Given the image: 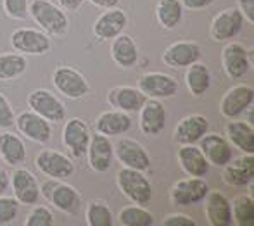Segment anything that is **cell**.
<instances>
[{"instance_id":"cell-1","label":"cell","mask_w":254,"mask_h":226,"mask_svg":"<svg viewBox=\"0 0 254 226\" xmlns=\"http://www.w3.org/2000/svg\"><path fill=\"white\" fill-rule=\"evenodd\" d=\"M28 12L47 35L63 37V35L67 33L69 21H67L66 12L61 7H57L56 3L49 2V0H33L30 3Z\"/></svg>"},{"instance_id":"cell-2","label":"cell","mask_w":254,"mask_h":226,"mask_svg":"<svg viewBox=\"0 0 254 226\" xmlns=\"http://www.w3.org/2000/svg\"><path fill=\"white\" fill-rule=\"evenodd\" d=\"M118 188L123 192L128 200L137 206H145L152 199V185L144 174V171L131 170V168H121L116 176Z\"/></svg>"},{"instance_id":"cell-3","label":"cell","mask_w":254,"mask_h":226,"mask_svg":"<svg viewBox=\"0 0 254 226\" xmlns=\"http://www.w3.org/2000/svg\"><path fill=\"white\" fill-rule=\"evenodd\" d=\"M40 193H44L45 199L56 209H59L61 213L69 214V216H74V214L80 213L81 195L74 186L67 185V183L51 178V181L44 183V186L40 188Z\"/></svg>"},{"instance_id":"cell-4","label":"cell","mask_w":254,"mask_h":226,"mask_svg":"<svg viewBox=\"0 0 254 226\" xmlns=\"http://www.w3.org/2000/svg\"><path fill=\"white\" fill-rule=\"evenodd\" d=\"M52 83L57 92L73 100L83 99L90 92V85L83 74L69 66H57L52 73Z\"/></svg>"},{"instance_id":"cell-5","label":"cell","mask_w":254,"mask_h":226,"mask_svg":"<svg viewBox=\"0 0 254 226\" xmlns=\"http://www.w3.org/2000/svg\"><path fill=\"white\" fill-rule=\"evenodd\" d=\"M28 107L49 123H63L66 117V106L52 92L45 88H37L28 95Z\"/></svg>"},{"instance_id":"cell-6","label":"cell","mask_w":254,"mask_h":226,"mask_svg":"<svg viewBox=\"0 0 254 226\" xmlns=\"http://www.w3.org/2000/svg\"><path fill=\"white\" fill-rule=\"evenodd\" d=\"M10 45L23 56H44L52 49V42L45 31L19 28L10 35Z\"/></svg>"},{"instance_id":"cell-7","label":"cell","mask_w":254,"mask_h":226,"mask_svg":"<svg viewBox=\"0 0 254 226\" xmlns=\"http://www.w3.org/2000/svg\"><path fill=\"white\" fill-rule=\"evenodd\" d=\"M90 128L80 117H71L63 128V145L69 150L74 159L87 156L88 143H90Z\"/></svg>"},{"instance_id":"cell-8","label":"cell","mask_w":254,"mask_h":226,"mask_svg":"<svg viewBox=\"0 0 254 226\" xmlns=\"http://www.w3.org/2000/svg\"><path fill=\"white\" fill-rule=\"evenodd\" d=\"M244 16L237 7L223 9L211 23V37L214 42H230L244 28Z\"/></svg>"},{"instance_id":"cell-9","label":"cell","mask_w":254,"mask_h":226,"mask_svg":"<svg viewBox=\"0 0 254 226\" xmlns=\"http://www.w3.org/2000/svg\"><path fill=\"white\" fill-rule=\"evenodd\" d=\"M254 88L249 85H235L225 92L220 102V113L228 119H235L253 107Z\"/></svg>"},{"instance_id":"cell-10","label":"cell","mask_w":254,"mask_h":226,"mask_svg":"<svg viewBox=\"0 0 254 226\" xmlns=\"http://www.w3.org/2000/svg\"><path fill=\"white\" fill-rule=\"evenodd\" d=\"M35 164L45 176L54 178V180H66L74 173L73 161L67 156L52 149L42 150L37 156V159H35Z\"/></svg>"},{"instance_id":"cell-11","label":"cell","mask_w":254,"mask_h":226,"mask_svg":"<svg viewBox=\"0 0 254 226\" xmlns=\"http://www.w3.org/2000/svg\"><path fill=\"white\" fill-rule=\"evenodd\" d=\"M221 66L230 80H242L251 69L249 52L241 44H227L221 50Z\"/></svg>"},{"instance_id":"cell-12","label":"cell","mask_w":254,"mask_h":226,"mask_svg":"<svg viewBox=\"0 0 254 226\" xmlns=\"http://www.w3.org/2000/svg\"><path fill=\"white\" fill-rule=\"evenodd\" d=\"M137 88L147 99H170L177 95L178 81L166 73H147L138 78Z\"/></svg>"},{"instance_id":"cell-13","label":"cell","mask_w":254,"mask_h":226,"mask_svg":"<svg viewBox=\"0 0 254 226\" xmlns=\"http://www.w3.org/2000/svg\"><path fill=\"white\" fill-rule=\"evenodd\" d=\"M114 156L118 157L125 168H131V170L145 171L151 166V157H149L147 150L131 138H120L118 143H114Z\"/></svg>"},{"instance_id":"cell-14","label":"cell","mask_w":254,"mask_h":226,"mask_svg":"<svg viewBox=\"0 0 254 226\" xmlns=\"http://www.w3.org/2000/svg\"><path fill=\"white\" fill-rule=\"evenodd\" d=\"M10 186H12L14 199L24 206H35L40 199V185H38L35 174L30 170L17 168L10 176Z\"/></svg>"},{"instance_id":"cell-15","label":"cell","mask_w":254,"mask_h":226,"mask_svg":"<svg viewBox=\"0 0 254 226\" xmlns=\"http://www.w3.org/2000/svg\"><path fill=\"white\" fill-rule=\"evenodd\" d=\"M207 192H209V186L204 181V178L190 176L175 183L171 188V200L177 206H195L202 202Z\"/></svg>"},{"instance_id":"cell-16","label":"cell","mask_w":254,"mask_h":226,"mask_svg":"<svg viewBox=\"0 0 254 226\" xmlns=\"http://www.w3.org/2000/svg\"><path fill=\"white\" fill-rule=\"evenodd\" d=\"M16 128L19 130L21 135H24L26 138L33 140L37 143H49L52 138V128L51 123L47 119H44L42 116H38L33 111H24L14 121Z\"/></svg>"},{"instance_id":"cell-17","label":"cell","mask_w":254,"mask_h":226,"mask_svg":"<svg viewBox=\"0 0 254 226\" xmlns=\"http://www.w3.org/2000/svg\"><path fill=\"white\" fill-rule=\"evenodd\" d=\"M199 142H201L199 149L202 150L207 163L213 164V166L223 168L234 157V150H232V145L227 140V136L218 133H206Z\"/></svg>"},{"instance_id":"cell-18","label":"cell","mask_w":254,"mask_h":226,"mask_svg":"<svg viewBox=\"0 0 254 226\" xmlns=\"http://www.w3.org/2000/svg\"><path fill=\"white\" fill-rule=\"evenodd\" d=\"M88 166L94 170L95 173H106L113 164L114 157V147L109 136L102 133H95L90 136V143H88Z\"/></svg>"},{"instance_id":"cell-19","label":"cell","mask_w":254,"mask_h":226,"mask_svg":"<svg viewBox=\"0 0 254 226\" xmlns=\"http://www.w3.org/2000/svg\"><path fill=\"white\" fill-rule=\"evenodd\" d=\"M209 131V121L202 114H190L182 117L173 130V138L180 145L197 143Z\"/></svg>"},{"instance_id":"cell-20","label":"cell","mask_w":254,"mask_h":226,"mask_svg":"<svg viewBox=\"0 0 254 226\" xmlns=\"http://www.w3.org/2000/svg\"><path fill=\"white\" fill-rule=\"evenodd\" d=\"M204 214H206V220L211 226H230V200L218 190H209L204 197Z\"/></svg>"},{"instance_id":"cell-21","label":"cell","mask_w":254,"mask_h":226,"mask_svg":"<svg viewBox=\"0 0 254 226\" xmlns=\"http://www.w3.org/2000/svg\"><path fill=\"white\" fill-rule=\"evenodd\" d=\"M140 113V131L147 136H157L166 128V109L157 99H147Z\"/></svg>"},{"instance_id":"cell-22","label":"cell","mask_w":254,"mask_h":226,"mask_svg":"<svg viewBox=\"0 0 254 226\" xmlns=\"http://www.w3.org/2000/svg\"><path fill=\"white\" fill-rule=\"evenodd\" d=\"M127 24H128V17L121 9H118V7L106 9V12L101 14L97 17V21L94 23V35L95 38H99L102 42L113 40L118 35L123 33Z\"/></svg>"},{"instance_id":"cell-23","label":"cell","mask_w":254,"mask_h":226,"mask_svg":"<svg viewBox=\"0 0 254 226\" xmlns=\"http://www.w3.org/2000/svg\"><path fill=\"white\" fill-rule=\"evenodd\" d=\"M254 180V154H244L223 166V181L232 186H248Z\"/></svg>"},{"instance_id":"cell-24","label":"cell","mask_w":254,"mask_h":226,"mask_svg":"<svg viewBox=\"0 0 254 226\" xmlns=\"http://www.w3.org/2000/svg\"><path fill=\"white\" fill-rule=\"evenodd\" d=\"M201 47L194 42H177L164 50L163 62L170 67H189L201 59Z\"/></svg>"},{"instance_id":"cell-25","label":"cell","mask_w":254,"mask_h":226,"mask_svg":"<svg viewBox=\"0 0 254 226\" xmlns=\"http://www.w3.org/2000/svg\"><path fill=\"white\" fill-rule=\"evenodd\" d=\"M147 97L133 87H114L107 93V102L113 109L123 113H138L145 104Z\"/></svg>"},{"instance_id":"cell-26","label":"cell","mask_w":254,"mask_h":226,"mask_svg":"<svg viewBox=\"0 0 254 226\" xmlns=\"http://www.w3.org/2000/svg\"><path fill=\"white\" fill-rule=\"evenodd\" d=\"M177 159L180 168L189 174V176H197L202 178L207 174L211 164L204 157L202 150L195 147V143H189V145H182L177 152Z\"/></svg>"},{"instance_id":"cell-27","label":"cell","mask_w":254,"mask_h":226,"mask_svg":"<svg viewBox=\"0 0 254 226\" xmlns=\"http://www.w3.org/2000/svg\"><path fill=\"white\" fill-rule=\"evenodd\" d=\"M111 56L113 60L123 69H130L138 62V47L133 37L130 35H118L113 38V45H111Z\"/></svg>"},{"instance_id":"cell-28","label":"cell","mask_w":254,"mask_h":226,"mask_svg":"<svg viewBox=\"0 0 254 226\" xmlns=\"http://www.w3.org/2000/svg\"><path fill=\"white\" fill-rule=\"evenodd\" d=\"M131 128V117L128 113L123 111H106L95 121V130L97 133H102L106 136H120L130 131Z\"/></svg>"},{"instance_id":"cell-29","label":"cell","mask_w":254,"mask_h":226,"mask_svg":"<svg viewBox=\"0 0 254 226\" xmlns=\"http://www.w3.org/2000/svg\"><path fill=\"white\" fill-rule=\"evenodd\" d=\"M227 140L244 154H254V126L248 121H230L227 124Z\"/></svg>"},{"instance_id":"cell-30","label":"cell","mask_w":254,"mask_h":226,"mask_svg":"<svg viewBox=\"0 0 254 226\" xmlns=\"http://www.w3.org/2000/svg\"><path fill=\"white\" fill-rule=\"evenodd\" d=\"M0 157L14 168L26 161V147L23 140L10 133L9 130H3V133H0Z\"/></svg>"},{"instance_id":"cell-31","label":"cell","mask_w":254,"mask_h":226,"mask_svg":"<svg viewBox=\"0 0 254 226\" xmlns=\"http://www.w3.org/2000/svg\"><path fill=\"white\" fill-rule=\"evenodd\" d=\"M185 85H187V90L190 92V95H204L211 85V73L206 64L199 62V60L190 64L187 67V73H185Z\"/></svg>"},{"instance_id":"cell-32","label":"cell","mask_w":254,"mask_h":226,"mask_svg":"<svg viewBox=\"0 0 254 226\" xmlns=\"http://www.w3.org/2000/svg\"><path fill=\"white\" fill-rule=\"evenodd\" d=\"M156 16L164 30H175L184 17V5L180 0H159L156 7Z\"/></svg>"},{"instance_id":"cell-33","label":"cell","mask_w":254,"mask_h":226,"mask_svg":"<svg viewBox=\"0 0 254 226\" xmlns=\"http://www.w3.org/2000/svg\"><path fill=\"white\" fill-rule=\"evenodd\" d=\"M232 207V223L239 226H253L254 225V199L249 193L237 195L230 202Z\"/></svg>"},{"instance_id":"cell-34","label":"cell","mask_w":254,"mask_h":226,"mask_svg":"<svg viewBox=\"0 0 254 226\" xmlns=\"http://www.w3.org/2000/svg\"><path fill=\"white\" fill-rule=\"evenodd\" d=\"M28 60L23 54H0V80L9 81L23 76Z\"/></svg>"},{"instance_id":"cell-35","label":"cell","mask_w":254,"mask_h":226,"mask_svg":"<svg viewBox=\"0 0 254 226\" xmlns=\"http://www.w3.org/2000/svg\"><path fill=\"white\" fill-rule=\"evenodd\" d=\"M85 220H87L88 226H113L114 225L113 211L107 206V202H104L101 199H95L88 204L87 211H85Z\"/></svg>"},{"instance_id":"cell-36","label":"cell","mask_w":254,"mask_h":226,"mask_svg":"<svg viewBox=\"0 0 254 226\" xmlns=\"http://www.w3.org/2000/svg\"><path fill=\"white\" fill-rule=\"evenodd\" d=\"M120 225L123 226H152L154 214L151 211L144 209L142 206H127L120 211Z\"/></svg>"},{"instance_id":"cell-37","label":"cell","mask_w":254,"mask_h":226,"mask_svg":"<svg viewBox=\"0 0 254 226\" xmlns=\"http://www.w3.org/2000/svg\"><path fill=\"white\" fill-rule=\"evenodd\" d=\"M19 214V202L12 197L0 195V226L12 223Z\"/></svg>"},{"instance_id":"cell-38","label":"cell","mask_w":254,"mask_h":226,"mask_svg":"<svg viewBox=\"0 0 254 226\" xmlns=\"http://www.w3.org/2000/svg\"><path fill=\"white\" fill-rule=\"evenodd\" d=\"M26 226H52L54 225V216L51 213V209L44 206H37L31 209V213L26 216L24 221Z\"/></svg>"},{"instance_id":"cell-39","label":"cell","mask_w":254,"mask_h":226,"mask_svg":"<svg viewBox=\"0 0 254 226\" xmlns=\"http://www.w3.org/2000/svg\"><path fill=\"white\" fill-rule=\"evenodd\" d=\"M3 2V10L9 17L12 19H26L28 17V9H30V2L28 0H2Z\"/></svg>"},{"instance_id":"cell-40","label":"cell","mask_w":254,"mask_h":226,"mask_svg":"<svg viewBox=\"0 0 254 226\" xmlns=\"http://www.w3.org/2000/svg\"><path fill=\"white\" fill-rule=\"evenodd\" d=\"M14 121L16 116H14L12 106L5 99V95L0 93V130H10L14 126Z\"/></svg>"},{"instance_id":"cell-41","label":"cell","mask_w":254,"mask_h":226,"mask_svg":"<svg viewBox=\"0 0 254 226\" xmlns=\"http://www.w3.org/2000/svg\"><path fill=\"white\" fill-rule=\"evenodd\" d=\"M163 226H197V223L190 216H187V214L177 213V214H168L163 220Z\"/></svg>"},{"instance_id":"cell-42","label":"cell","mask_w":254,"mask_h":226,"mask_svg":"<svg viewBox=\"0 0 254 226\" xmlns=\"http://www.w3.org/2000/svg\"><path fill=\"white\" fill-rule=\"evenodd\" d=\"M237 9L242 12L244 19L254 24V0H237Z\"/></svg>"},{"instance_id":"cell-43","label":"cell","mask_w":254,"mask_h":226,"mask_svg":"<svg viewBox=\"0 0 254 226\" xmlns=\"http://www.w3.org/2000/svg\"><path fill=\"white\" fill-rule=\"evenodd\" d=\"M180 2H182V5L189 10H202V9H206V7L213 5L214 0H180Z\"/></svg>"},{"instance_id":"cell-44","label":"cell","mask_w":254,"mask_h":226,"mask_svg":"<svg viewBox=\"0 0 254 226\" xmlns=\"http://www.w3.org/2000/svg\"><path fill=\"white\" fill-rule=\"evenodd\" d=\"M94 5L101 7V9H114L121 3V0H88Z\"/></svg>"},{"instance_id":"cell-45","label":"cell","mask_w":254,"mask_h":226,"mask_svg":"<svg viewBox=\"0 0 254 226\" xmlns=\"http://www.w3.org/2000/svg\"><path fill=\"white\" fill-rule=\"evenodd\" d=\"M59 3L64 7L66 10H76L78 7H81L83 0H59Z\"/></svg>"},{"instance_id":"cell-46","label":"cell","mask_w":254,"mask_h":226,"mask_svg":"<svg viewBox=\"0 0 254 226\" xmlns=\"http://www.w3.org/2000/svg\"><path fill=\"white\" fill-rule=\"evenodd\" d=\"M9 174H7V171L0 170V195H2L3 192H5L7 188H9Z\"/></svg>"}]
</instances>
